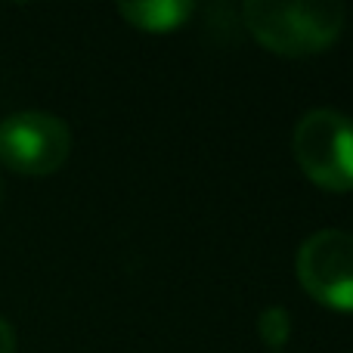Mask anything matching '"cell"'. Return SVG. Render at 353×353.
Returning <instances> with one entry per match:
<instances>
[{"instance_id":"obj_2","label":"cell","mask_w":353,"mask_h":353,"mask_svg":"<svg viewBox=\"0 0 353 353\" xmlns=\"http://www.w3.org/2000/svg\"><path fill=\"white\" fill-rule=\"evenodd\" d=\"M294 159L307 180L329 192L353 189V121L335 109H313L294 124Z\"/></svg>"},{"instance_id":"obj_4","label":"cell","mask_w":353,"mask_h":353,"mask_svg":"<svg viewBox=\"0 0 353 353\" xmlns=\"http://www.w3.org/2000/svg\"><path fill=\"white\" fill-rule=\"evenodd\" d=\"M298 282L329 310L353 313V232L319 230L298 251Z\"/></svg>"},{"instance_id":"obj_6","label":"cell","mask_w":353,"mask_h":353,"mask_svg":"<svg viewBox=\"0 0 353 353\" xmlns=\"http://www.w3.org/2000/svg\"><path fill=\"white\" fill-rule=\"evenodd\" d=\"M257 335L267 347H282L292 338V313L285 307H267L257 316Z\"/></svg>"},{"instance_id":"obj_3","label":"cell","mask_w":353,"mask_h":353,"mask_svg":"<svg viewBox=\"0 0 353 353\" xmlns=\"http://www.w3.org/2000/svg\"><path fill=\"white\" fill-rule=\"evenodd\" d=\"M72 130L50 112H16L0 121V165L22 176H50L68 161Z\"/></svg>"},{"instance_id":"obj_1","label":"cell","mask_w":353,"mask_h":353,"mask_svg":"<svg viewBox=\"0 0 353 353\" xmlns=\"http://www.w3.org/2000/svg\"><path fill=\"white\" fill-rule=\"evenodd\" d=\"M242 22L261 47L301 59L323 53L344 28V6L329 0H248Z\"/></svg>"},{"instance_id":"obj_7","label":"cell","mask_w":353,"mask_h":353,"mask_svg":"<svg viewBox=\"0 0 353 353\" xmlns=\"http://www.w3.org/2000/svg\"><path fill=\"white\" fill-rule=\"evenodd\" d=\"M0 353H16V332L0 316Z\"/></svg>"},{"instance_id":"obj_5","label":"cell","mask_w":353,"mask_h":353,"mask_svg":"<svg viewBox=\"0 0 353 353\" xmlns=\"http://www.w3.org/2000/svg\"><path fill=\"white\" fill-rule=\"evenodd\" d=\"M118 12L134 28L149 31V34H168L192 19L195 3L189 0H137V3H118Z\"/></svg>"},{"instance_id":"obj_8","label":"cell","mask_w":353,"mask_h":353,"mask_svg":"<svg viewBox=\"0 0 353 353\" xmlns=\"http://www.w3.org/2000/svg\"><path fill=\"white\" fill-rule=\"evenodd\" d=\"M0 201H3V176H0Z\"/></svg>"}]
</instances>
